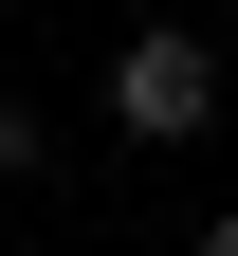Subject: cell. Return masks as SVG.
I'll list each match as a JSON object with an SVG mask.
<instances>
[{
  "label": "cell",
  "instance_id": "cell-1",
  "mask_svg": "<svg viewBox=\"0 0 238 256\" xmlns=\"http://www.w3.org/2000/svg\"><path fill=\"white\" fill-rule=\"evenodd\" d=\"M110 128H128V146H201V128H220V55H201L183 18L110 37Z\"/></svg>",
  "mask_w": 238,
  "mask_h": 256
},
{
  "label": "cell",
  "instance_id": "cell-2",
  "mask_svg": "<svg viewBox=\"0 0 238 256\" xmlns=\"http://www.w3.org/2000/svg\"><path fill=\"white\" fill-rule=\"evenodd\" d=\"M37 165H55V128L19 110V92H0V183H37Z\"/></svg>",
  "mask_w": 238,
  "mask_h": 256
},
{
  "label": "cell",
  "instance_id": "cell-3",
  "mask_svg": "<svg viewBox=\"0 0 238 256\" xmlns=\"http://www.w3.org/2000/svg\"><path fill=\"white\" fill-rule=\"evenodd\" d=\"M183 256H238V202H220V220H201V238H183Z\"/></svg>",
  "mask_w": 238,
  "mask_h": 256
},
{
  "label": "cell",
  "instance_id": "cell-4",
  "mask_svg": "<svg viewBox=\"0 0 238 256\" xmlns=\"http://www.w3.org/2000/svg\"><path fill=\"white\" fill-rule=\"evenodd\" d=\"M0 18H19V0H0Z\"/></svg>",
  "mask_w": 238,
  "mask_h": 256
}]
</instances>
